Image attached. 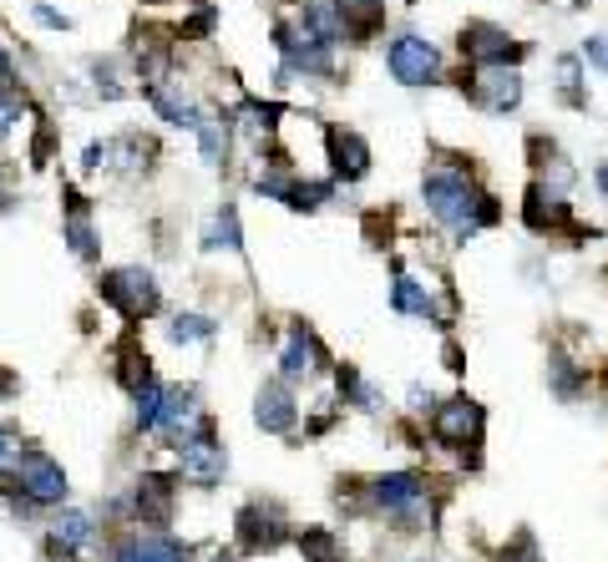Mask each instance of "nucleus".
Returning <instances> with one entry per match:
<instances>
[{
    "instance_id": "32",
    "label": "nucleus",
    "mask_w": 608,
    "mask_h": 562,
    "mask_svg": "<svg viewBox=\"0 0 608 562\" xmlns=\"http://www.w3.org/2000/svg\"><path fill=\"white\" fill-rule=\"evenodd\" d=\"M583 61L598 66V71H608V36H588L583 41Z\"/></svg>"
},
{
    "instance_id": "16",
    "label": "nucleus",
    "mask_w": 608,
    "mask_h": 562,
    "mask_svg": "<svg viewBox=\"0 0 608 562\" xmlns=\"http://www.w3.org/2000/svg\"><path fill=\"white\" fill-rule=\"evenodd\" d=\"M330 163L340 178H365L370 173V147L355 132H330Z\"/></svg>"
},
{
    "instance_id": "13",
    "label": "nucleus",
    "mask_w": 608,
    "mask_h": 562,
    "mask_svg": "<svg viewBox=\"0 0 608 562\" xmlns=\"http://www.w3.org/2000/svg\"><path fill=\"white\" fill-rule=\"evenodd\" d=\"M279 365H284V380H310V375L325 370V350H320V340H315L310 330L299 325V330H289Z\"/></svg>"
},
{
    "instance_id": "28",
    "label": "nucleus",
    "mask_w": 608,
    "mask_h": 562,
    "mask_svg": "<svg viewBox=\"0 0 608 562\" xmlns=\"http://www.w3.org/2000/svg\"><path fill=\"white\" fill-rule=\"evenodd\" d=\"M132 395H137V426L152 431V421H158V406H163V385H158V380H142Z\"/></svg>"
},
{
    "instance_id": "25",
    "label": "nucleus",
    "mask_w": 608,
    "mask_h": 562,
    "mask_svg": "<svg viewBox=\"0 0 608 562\" xmlns=\"http://www.w3.org/2000/svg\"><path fill=\"white\" fill-rule=\"evenodd\" d=\"M168 335H173V345H208L213 340V319L208 314H178Z\"/></svg>"
},
{
    "instance_id": "1",
    "label": "nucleus",
    "mask_w": 608,
    "mask_h": 562,
    "mask_svg": "<svg viewBox=\"0 0 608 562\" xmlns=\"http://www.w3.org/2000/svg\"><path fill=\"white\" fill-rule=\"evenodd\" d=\"M426 208L441 228H451L456 238H472L482 223L497 218V203L487 193H477L462 173H431L426 178Z\"/></svg>"
},
{
    "instance_id": "24",
    "label": "nucleus",
    "mask_w": 608,
    "mask_h": 562,
    "mask_svg": "<svg viewBox=\"0 0 608 562\" xmlns=\"http://www.w3.org/2000/svg\"><path fill=\"white\" fill-rule=\"evenodd\" d=\"M193 132H198V147H203V163H223V117H213V112H198V122H193Z\"/></svg>"
},
{
    "instance_id": "21",
    "label": "nucleus",
    "mask_w": 608,
    "mask_h": 562,
    "mask_svg": "<svg viewBox=\"0 0 608 562\" xmlns=\"http://www.w3.org/2000/svg\"><path fill=\"white\" fill-rule=\"evenodd\" d=\"M299 552L310 557V562H345L340 537H335L330 527H304V532H299Z\"/></svg>"
},
{
    "instance_id": "6",
    "label": "nucleus",
    "mask_w": 608,
    "mask_h": 562,
    "mask_svg": "<svg viewBox=\"0 0 608 562\" xmlns=\"http://www.w3.org/2000/svg\"><path fill=\"white\" fill-rule=\"evenodd\" d=\"M208 421H203V411H198V395L193 390H183V385H173V390H163V406H158V421H152V431H163L173 446H183L188 436H198Z\"/></svg>"
},
{
    "instance_id": "19",
    "label": "nucleus",
    "mask_w": 608,
    "mask_h": 562,
    "mask_svg": "<svg viewBox=\"0 0 608 562\" xmlns=\"http://www.w3.org/2000/svg\"><path fill=\"white\" fill-rule=\"evenodd\" d=\"M299 21L310 26V31H315L325 46H340V41H350V26H345V16L335 11V0H310Z\"/></svg>"
},
{
    "instance_id": "3",
    "label": "nucleus",
    "mask_w": 608,
    "mask_h": 562,
    "mask_svg": "<svg viewBox=\"0 0 608 562\" xmlns=\"http://www.w3.org/2000/svg\"><path fill=\"white\" fill-rule=\"evenodd\" d=\"M11 476L21 481V497L36 502V507H51V502L66 497V471H61L46 451H21V461H16Z\"/></svg>"
},
{
    "instance_id": "38",
    "label": "nucleus",
    "mask_w": 608,
    "mask_h": 562,
    "mask_svg": "<svg viewBox=\"0 0 608 562\" xmlns=\"http://www.w3.org/2000/svg\"><path fill=\"white\" fill-rule=\"evenodd\" d=\"M598 188H603V193H608V163H603V168H598Z\"/></svg>"
},
{
    "instance_id": "7",
    "label": "nucleus",
    "mask_w": 608,
    "mask_h": 562,
    "mask_svg": "<svg viewBox=\"0 0 608 562\" xmlns=\"http://www.w3.org/2000/svg\"><path fill=\"white\" fill-rule=\"evenodd\" d=\"M467 82H472V97L487 112H512L522 102V76H517V66H477Z\"/></svg>"
},
{
    "instance_id": "9",
    "label": "nucleus",
    "mask_w": 608,
    "mask_h": 562,
    "mask_svg": "<svg viewBox=\"0 0 608 562\" xmlns=\"http://www.w3.org/2000/svg\"><path fill=\"white\" fill-rule=\"evenodd\" d=\"M274 46H279V51H284V61H289V66H299V71H315V76H320V71H330V51H335V46H325V41H320L310 26H304V21L279 26V31H274Z\"/></svg>"
},
{
    "instance_id": "11",
    "label": "nucleus",
    "mask_w": 608,
    "mask_h": 562,
    "mask_svg": "<svg viewBox=\"0 0 608 562\" xmlns=\"http://www.w3.org/2000/svg\"><path fill=\"white\" fill-rule=\"evenodd\" d=\"M436 436L446 446H477V436H482V406H477V400H467V395L446 400V406L436 411Z\"/></svg>"
},
{
    "instance_id": "18",
    "label": "nucleus",
    "mask_w": 608,
    "mask_h": 562,
    "mask_svg": "<svg viewBox=\"0 0 608 562\" xmlns=\"http://www.w3.org/2000/svg\"><path fill=\"white\" fill-rule=\"evenodd\" d=\"M137 512H142V522H168L173 517V481L168 476H142L137 481Z\"/></svg>"
},
{
    "instance_id": "15",
    "label": "nucleus",
    "mask_w": 608,
    "mask_h": 562,
    "mask_svg": "<svg viewBox=\"0 0 608 562\" xmlns=\"http://www.w3.org/2000/svg\"><path fill=\"white\" fill-rule=\"evenodd\" d=\"M254 421H259L264 431H274V436L294 431L299 411H294V400H289V390H284V385H264V390H259V406H254Z\"/></svg>"
},
{
    "instance_id": "4",
    "label": "nucleus",
    "mask_w": 608,
    "mask_h": 562,
    "mask_svg": "<svg viewBox=\"0 0 608 562\" xmlns=\"http://www.w3.org/2000/svg\"><path fill=\"white\" fill-rule=\"evenodd\" d=\"M386 61H391V76L401 87H426V82H436V71H441V56H436V46L426 36H396Z\"/></svg>"
},
{
    "instance_id": "39",
    "label": "nucleus",
    "mask_w": 608,
    "mask_h": 562,
    "mask_svg": "<svg viewBox=\"0 0 608 562\" xmlns=\"http://www.w3.org/2000/svg\"><path fill=\"white\" fill-rule=\"evenodd\" d=\"M142 6H163V0H142Z\"/></svg>"
},
{
    "instance_id": "26",
    "label": "nucleus",
    "mask_w": 608,
    "mask_h": 562,
    "mask_svg": "<svg viewBox=\"0 0 608 562\" xmlns=\"http://www.w3.org/2000/svg\"><path fill=\"white\" fill-rule=\"evenodd\" d=\"M335 11L345 16L350 31H375L380 26V0H335Z\"/></svg>"
},
{
    "instance_id": "35",
    "label": "nucleus",
    "mask_w": 608,
    "mask_h": 562,
    "mask_svg": "<svg viewBox=\"0 0 608 562\" xmlns=\"http://www.w3.org/2000/svg\"><path fill=\"white\" fill-rule=\"evenodd\" d=\"M0 92H16V82H11V56L0 51Z\"/></svg>"
},
{
    "instance_id": "17",
    "label": "nucleus",
    "mask_w": 608,
    "mask_h": 562,
    "mask_svg": "<svg viewBox=\"0 0 608 562\" xmlns=\"http://www.w3.org/2000/svg\"><path fill=\"white\" fill-rule=\"evenodd\" d=\"M87 542H92V517L87 512H61L46 547H51V557H76Z\"/></svg>"
},
{
    "instance_id": "20",
    "label": "nucleus",
    "mask_w": 608,
    "mask_h": 562,
    "mask_svg": "<svg viewBox=\"0 0 608 562\" xmlns=\"http://www.w3.org/2000/svg\"><path fill=\"white\" fill-rule=\"evenodd\" d=\"M563 218H568V203H563L558 193H548L543 183L527 188V223H532V228L543 233V228H558Z\"/></svg>"
},
{
    "instance_id": "33",
    "label": "nucleus",
    "mask_w": 608,
    "mask_h": 562,
    "mask_svg": "<svg viewBox=\"0 0 608 562\" xmlns=\"http://www.w3.org/2000/svg\"><path fill=\"white\" fill-rule=\"evenodd\" d=\"M16 117H21V97H16V92H0V137L11 132Z\"/></svg>"
},
{
    "instance_id": "5",
    "label": "nucleus",
    "mask_w": 608,
    "mask_h": 562,
    "mask_svg": "<svg viewBox=\"0 0 608 562\" xmlns=\"http://www.w3.org/2000/svg\"><path fill=\"white\" fill-rule=\"evenodd\" d=\"M370 502L380 512H391V517H406L416 522L426 512V481L411 476V471H391V476H375V487H370Z\"/></svg>"
},
{
    "instance_id": "37",
    "label": "nucleus",
    "mask_w": 608,
    "mask_h": 562,
    "mask_svg": "<svg viewBox=\"0 0 608 562\" xmlns=\"http://www.w3.org/2000/svg\"><path fill=\"white\" fill-rule=\"evenodd\" d=\"M208 562H239V552H223V547H218V552H213Z\"/></svg>"
},
{
    "instance_id": "10",
    "label": "nucleus",
    "mask_w": 608,
    "mask_h": 562,
    "mask_svg": "<svg viewBox=\"0 0 608 562\" xmlns=\"http://www.w3.org/2000/svg\"><path fill=\"white\" fill-rule=\"evenodd\" d=\"M462 51H467L477 66H517V61H522V41H512V36L497 31V26H467V31H462Z\"/></svg>"
},
{
    "instance_id": "8",
    "label": "nucleus",
    "mask_w": 608,
    "mask_h": 562,
    "mask_svg": "<svg viewBox=\"0 0 608 562\" xmlns=\"http://www.w3.org/2000/svg\"><path fill=\"white\" fill-rule=\"evenodd\" d=\"M178 451H183V481H193V487H218V481H223L228 456H223V446L213 441L208 426H203L198 436H188Z\"/></svg>"
},
{
    "instance_id": "23",
    "label": "nucleus",
    "mask_w": 608,
    "mask_h": 562,
    "mask_svg": "<svg viewBox=\"0 0 608 562\" xmlns=\"http://www.w3.org/2000/svg\"><path fill=\"white\" fill-rule=\"evenodd\" d=\"M391 304H396L401 314H431V284H421V279H411V274H396Z\"/></svg>"
},
{
    "instance_id": "29",
    "label": "nucleus",
    "mask_w": 608,
    "mask_h": 562,
    "mask_svg": "<svg viewBox=\"0 0 608 562\" xmlns=\"http://www.w3.org/2000/svg\"><path fill=\"white\" fill-rule=\"evenodd\" d=\"M16 461H21V436L0 426V476H11V471H16Z\"/></svg>"
},
{
    "instance_id": "2",
    "label": "nucleus",
    "mask_w": 608,
    "mask_h": 562,
    "mask_svg": "<svg viewBox=\"0 0 608 562\" xmlns=\"http://www.w3.org/2000/svg\"><path fill=\"white\" fill-rule=\"evenodd\" d=\"M102 299L112 309H122L127 319H147L152 309L163 304L158 279H152L147 269H112V274H102Z\"/></svg>"
},
{
    "instance_id": "36",
    "label": "nucleus",
    "mask_w": 608,
    "mask_h": 562,
    "mask_svg": "<svg viewBox=\"0 0 608 562\" xmlns=\"http://www.w3.org/2000/svg\"><path fill=\"white\" fill-rule=\"evenodd\" d=\"M426 406H431V395L416 385V390H411V411H426Z\"/></svg>"
},
{
    "instance_id": "22",
    "label": "nucleus",
    "mask_w": 608,
    "mask_h": 562,
    "mask_svg": "<svg viewBox=\"0 0 608 562\" xmlns=\"http://www.w3.org/2000/svg\"><path fill=\"white\" fill-rule=\"evenodd\" d=\"M203 244H208V249H228V254H239V249H244V238H239V213H234V208L213 213V223H208V233H203Z\"/></svg>"
},
{
    "instance_id": "27",
    "label": "nucleus",
    "mask_w": 608,
    "mask_h": 562,
    "mask_svg": "<svg viewBox=\"0 0 608 562\" xmlns=\"http://www.w3.org/2000/svg\"><path fill=\"white\" fill-rule=\"evenodd\" d=\"M66 238H71V249L82 254V259H97V233H92V223H87V208H71Z\"/></svg>"
},
{
    "instance_id": "12",
    "label": "nucleus",
    "mask_w": 608,
    "mask_h": 562,
    "mask_svg": "<svg viewBox=\"0 0 608 562\" xmlns=\"http://www.w3.org/2000/svg\"><path fill=\"white\" fill-rule=\"evenodd\" d=\"M193 552L183 547V542H173V537H163V532H132V537H122V547H117V562H188Z\"/></svg>"
},
{
    "instance_id": "31",
    "label": "nucleus",
    "mask_w": 608,
    "mask_h": 562,
    "mask_svg": "<svg viewBox=\"0 0 608 562\" xmlns=\"http://www.w3.org/2000/svg\"><path fill=\"white\" fill-rule=\"evenodd\" d=\"M82 168H87V173L112 168V142H92V147H87V157H82Z\"/></svg>"
},
{
    "instance_id": "14",
    "label": "nucleus",
    "mask_w": 608,
    "mask_h": 562,
    "mask_svg": "<svg viewBox=\"0 0 608 562\" xmlns=\"http://www.w3.org/2000/svg\"><path fill=\"white\" fill-rule=\"evenodd\" d=\"M239 542H244V552H274V547L284 542V527H279L274 512L244 507V512H239Z\"/></svg>"
},
{
    "instance_id": "34",
    "label": "nucleus",
    "mask_w": 608,
    "mask_h": 562,
    "mask_svg": "<svg viewBox=\"0 0 608 562\" xmlns=\"http://www.w3.org/2000/svg\"><path fill=\"white\" fill-rule=\"evenodd\" d=\"M36 21L51 26V31H71V16H61V11H51V6H36Z\"/></svg>"
},
{
    "instance_id": "30",
    "label": "nucleus",
    "mask_w": 608,
    "mask_h": 562,
    "mask_svg": "<svg viewBox=\"0 0 608 562\" xmlns=\"http://www.w3.org/2000/svg\"><path fill=\"white\" fill-rule=\"evenodd\" d=\"M553 71H558V87H563L568 97H578V76H583V66H578V56H563V61H558Z\"/></svg>"
}]
</instances>
